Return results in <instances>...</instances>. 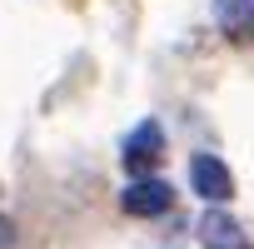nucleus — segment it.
Wrapping results in <instances>:
<instances>
[{
  "mask_svg": "<svg viewBox=\"0 0 254 249\" xmlns=\"http://www.w3.org/2000/svg\"><path fill=\"white\" fill-rule=\"evenodd\" d=\"M199 239H204V249H244L249 244L239 219H229L224 209H204L199 214Z\"/></svg>",
  "mask_w": 254,
  "mask_h": 249,
  "instance_id": "obj_4",
  "label": "nucleus"
},
{
  "mask_svg": "<svg viewBox=\"0 0 254 249\" xmlns=\"http://www.w3.org/2000/svg\"><path fill=\"white\" fill-rule=\"evenodd\" d=\"M190 185H194L209 204H224V199L234 194V180H229V170H224L219 155H194V160H190Z\"/></svg>",
  "mask_w": 254,
  "mask_h": 249,
  "instance_id": "obj_2",
  "label": "nucleus"
},
{
  "mask_svg": "<svg viewBox=\"0 0 254 249\" xmlns=\"http://www.w3.org/2000/svg\"><path fill=\"white\" fill-rule=\"evenodd\" d=\"M165 155V135L155 120H140L130 135H125V170H155Z\"/></svg>",
  "mask_w": 254,
  "mask_h": 249,
  "instance_id": "obj_1",
  "label": "nucleus"
},
{
  "mask_svg": "<svg viewBox=\"0 0 254 249\" xmlns=\"http://www.w3.org/2000/svg\"><path fill=\"white\" fill-rule=\"evenodd\" d=\"M170 199H175V189H170L165 180H130V185H125V194H120L125 214H140V219L165 214V209H170Z\"/></svg>",
  "mask_w": 254,
  "mask_h": 249,
  "instance_id": "obj_3",
  "label": "nucleus"
},
{
  "mask_svg": "<svg viewBox=\"0 0 254 249\" xmlns=\"http://www.w3.org/2000/svg\"><path fill=\"white\" fill-rule=\"evenodd\" d=\"M214 20H219L234 40L254 35V0H214Z\"/></svg>",
  "mask_w": 254,
  "mask_h": 249,
  "instance_id": "obj_5",
  "label": "nucleus"
}]
</instances>
